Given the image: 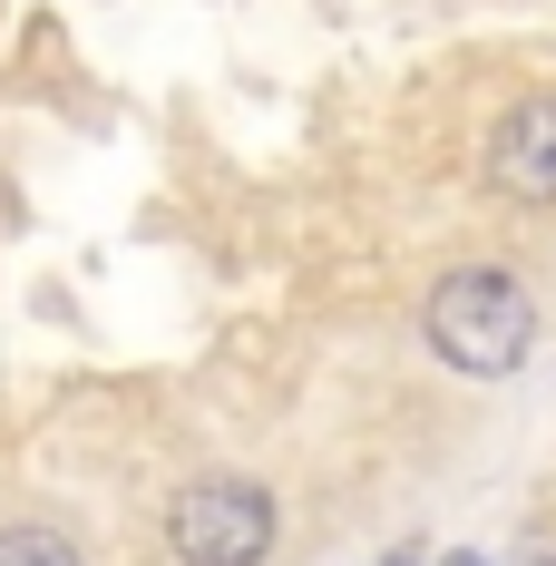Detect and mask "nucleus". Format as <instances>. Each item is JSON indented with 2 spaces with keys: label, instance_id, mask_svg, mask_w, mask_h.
I'll return each instance as SVG.
<instances>
[{
  "label": "nucleus",
  "instance_id": "f257e3e1",
  "mask_svg": "<svg viewBox=\"0 0 556 566\" xmlns=\"http://www.w3.org/2000/svg\"><path fill=\"white\" fill-rule=\"evenodd\" d=\"M420 333L459 381H507L527 352H537V293L499 264H459V274L430 283L420 303Z\"/></svg>",
  "mask_w": 556,
  "mask_h": 566
},
{
  "label": "nucleus",
  "instance_id": "f03ea898",
  "mask_svg": "<svg viewBox=\"0 0 556 566\" xmlns=\"http://www.w3.org/2000/svg\"><path fill=\"white\" fill-rule=\"evenodd\" d=\"M167 547H176V566H264L283 547V517L254 479L206 469V479H186L167 499Z\"/></svg>",
  "mask_w": 556,
  "mask_h": 566
},
{
  "label": "nucleus",
  "instance_id": "7ed1b4c3",
  "mask_svg": "<svg viewBox=\"0 0 556 566\" xmlns=\"http://www.w3.org/2000/svg\"><path fill=\"white\" fill-rule=\"evenodd\" d=\"M479 167H489V186H499L507 206H556V88L517 98V108L489 127Z\"/></svg>",
  "mask_w": 556,
  "mask_h": 566
},
{
  "label": "nucleus",
  "instance_id": "20e7f679",
  "mask_svg": "<svg viewBox=\"0 0 556 566\" xmlns=\"http://www.w3.org/2000/svg\"><path fill=\"white\" fill-rule=\"evenodd\" d=\"M0 566H88L59 527H0Z\"/></svg>",
  "mask_w": 556,
  "mask_h": 566
},
{
  "label": "nucleus",
  "instance_id": "39448f33",
  "mask_svg": "<svg viewBox=\"0 0 556 566\" xmlns=\"http://www.w3.org/2000/svg\"><path fill=\"white\" fill-rule=\"evenodd\" d=\"M449 566H489V557H449Z\"/></svg>",
  "mask_w": 556,
  "mask_h": 566
},
{
  "label": "nucleus",
  "instance_id": "423d86ee",
  "mask_svg": "<svg viewBox=\"0 0 556 566\" xmlns=\"http://www.w3.org/2000/svg\"><path fill=\"white\" fill-rule=\"evenodd\" d=\"M381 566H420V557H381Z\"/></svg>",
  "mask_w": 556,
  "mask_h": 566
}]
</instances>
